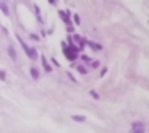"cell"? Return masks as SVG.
Masks as SVG:
<instances>
[{
  "mask_svg": "<svg viewBox=\"0 0 149 133\" xmlns=\"http://www.w3.org/2000/svg\"><path fill=\"white\" fill-rule=\"evenodd\" d=\"M63 52H65V55L68 57V60H74V59H76V52H78V47H73V46H71L70 49H68V47H63Z\"/></svg>",
  "mask_w": 149,
  "mask_h": 133,
  "instance_id": "obj_1",
  "label": "cell"
},
{
  "mask_svg": "<svg viewBox=\"0 0 149 133\" xmlns=\"http://www.w3.org/2000/svg\"><path fill=\"white\" fill-rule=\"evenodd\" d=\"M7 50H8V55H10V59H12L13 62H15V60H16V52H15V47H13V46H8V49H7Z\"/></svg>",
  "mask_w": 149,
  "mask_h": 133,
  "instance_id": "obj_2",
  "label": "cell"
},
{
  "mask_svg": "<svg viewBox=\"0 0 149 133\" xmlns=\"http://www.w3.org/2000/svg\"><path fill=\"white\" fill-rule=\"evenodd\" d=\"M28 57H29V59H32V60H36L37 59V50H36L34 47H32V49H29V50H28Z\"/></svg>",
  "mask_w": 149,
  "mask_h": 133,
  "instance_id": "obj_3",
  "label": "cell"
},
{
  "mask_svg": "<svg viewBox=\"0 0 149 133\" xmlns=\"http://www.w3.org/2000/svg\"><path fill=\"white\" fill-rule=\"evenodd\" d=\"M41 60H42V66H44V70L47 71V73H50L52 71V66L47 63V60H45V57H41Z\"/></svg>",
  "mask_w": 149,
  "mask_h": 133,
  "instance_id": "obj_4",
  "label": "cell"
},
{
  "mask_svg": "<svg viewBox=\"0 0 149 133\" xmlns=\"http://www.w3.org/2000/svg\"><path fill=\"white\" fill-rule=\"evenodd\" d=\"M71 118H73V122H79V123L86 122V117H84V115H71Z\"/></svg>",
  "mask_w": 149,
  "mask_h": 133,
  "instance_id": "obj_5",
  "label": "cell"
},
{
  "mask_svg": "<svg viewBox=\"0 0 149 133\" xmlns=\"http://www.w3.org/2000/svg\"><path fill=\"white\" fill-rule=\"evenodd\" d=\"M134 128H144V123L143 122H133L131 123V130H134Z\"/></svg>",
  "mask_w": 149,
  "mask_h": 133,
  "instance_id": "obj_6",
  "label": "cell"
},
{
  "mask_svg": "<svg viewBox=\"0 0 149 133\" xmlns=\"http://www.w3.org/2000/svg\"><path fill=\"white\" fill-rule=\"evenodd\" d=\"M29 71H31V76H32L34 80H37V78H39V71H37V68H34V66H32V68H31Z\"/></svg>",
  "mask_w": 149,
  "mask_h": 133,
  "instance_id": "obj_7",
  "label": "cell"
},
{
  "mask_svg": "<svg viewBox=\"0 0 149 133\" xmlns=\"http://www.w3.org/2000/svg\"><path fill=\"white\" fill-rule=\"evenodd\" d=\"M59 15L60 16H62V18H63V21H65V23H70V18H68V15H67V13H65V12H59Z\"/></svg>",
  "mask_w": 149,
  "mask_h": 133,
  "instance_id": "obj_8",
  "label": "cell"
},
{
  "mask_svg": "<svg viewBox=\"0 0 149 133\" xmlns=\"http://www.w3.org/2000/svg\"><path fill=\"white\" fill-rule=\"evenodd\" d=\"M89 46L92 47L94 50H101V49H102V46H101V44H96V42H89Z\"/></svg>",
  "mask_w": 149,
  "mask_h": 133,
  "instance_id": "obj_9",
  "label": "cell"
},
{
  "mask_svg": "<svg viewBox=\"0 0 149 133\" xmlns=\"http://www.w3.org/2000/svg\"><path fill=\"white\" fill-rule=\"evenodd\" d=\"M81 60L84 63H89L91 62V57H89V55H81Z\"/></svg>",
  "mask_w": 149,
  "mask_h": 133,
  "instance_id": "obj_10",
  "label": "cell"
},
{
  "mask_svg": "<svg viewBox=\"0 0 149 133\" xmlns=\"http://www.w3.org/2000/svg\"><path fill=\"white\" fill-rule=\"evenodd\" d=\"M78 71H79V73H81V75L88 73V70H86V68H84V66H78Z\"/></svg>",
  "mask_w": 149,
  "mask_h": 133,
  "instance_id": "obj_11",
  "label": "cell"
},
{
  "mask_svg": "<svg viewBox=\"0 0 149 133\" xmlns=\"http://www.w3.org/2000/svg\"><path fill=\"white\" fill-rule=\"evenodd\" d=\"M5 78H7L5 71H3V70H0V80H2V81H5Z\"/></svg>",
  "mask_w": 149,
  "mask_h": 133,
  "instance_id": "obj_12",
  "label": "cell"
},
{
  "mask_svg": "<svg viewBox=\"0 0 149 133\" xmlns=\"http://www.w3.org/2000/svg\"><path fill=\"white\" fill-rule=\"evenodd\" d=\"M131 133H144V128H134L131 130Z\"/></svg>",
  "mask_w": 149,
  "mask_h": 133,
  "instance_id": "obj_13",
  "label": "cell"
},
{
  "mask_svg": "<svg viewBox=\"0 0 149 133\" xmlns=\"http://www.w3.org/2000/svg\"><path fill=\"white\" fill-rule=\"evenodd\" d=\"M89 94H91V96H92L94 99H99V94L96 93V91H89Z\"/></svg>",
  "mask_w": 149,
  "mask_h": 133,
  "instance_id": "obj_14",
  "label": "cell"
},
{
  "mask_svg": "<svg viewBox=\"0 0 149 133\" xmlns=\"http://www.w3.org/2000/svg\"><path fill=\"white\" fill-rule=\"evenodd\" d=\"M74 23L79 24V16H78V15H74Z\"/></svg>",
  "mask_w": 149,
  "mask_h": 133,
  "instance_id": "obj_15",
  "label": "cell"
},
{
  "mask_svg": "<svg viewBox=\"0 0 149 133\" xmlns=\"http://www.w3.org/2000/svg\"><path fill=\"white\" fill-rule=\"evenodd\" d=\"M105 73H107V68H102V71H101V76H104Z\"/></svg>",
  "mask_w": 149,
  "mask_h": 133,
  "instance_id": "obj_16",
  "label": "cell"
}]
</instances>
